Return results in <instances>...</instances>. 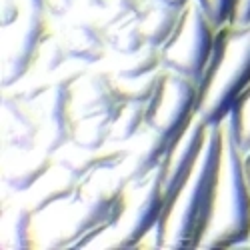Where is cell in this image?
Listing matches in <instances>:
<instances>
[{"instance_id": "cell-1", "label": "cell", "mask_w": 250, "mask_h": 250, "mask_svg": "<svg viewBox=\"0 0 250 250\" xmlns=\"http://www.w3.org/2000/svg\"><path fill=\"white\" fill-rule=\"evenodd\" d=\"M126 180L114 168L82 176L72 196L34 214L36 246L86 248L118 220Z\"/></svg>"}, {"instance_id": "cell-2", "label": "cell", "mask_w": 250, "mask_h": 250, "mask_svg": "<svg viewBox=\"0 0 250 250\" xmlns=\"http://www.w3.org/2000/svg\"><path fill=\"white\" fill-rule=\"evenodd\" d=\"M224 146L222 122L208 126L204 146L192 170L166 200L150 238L156 248H198L210 220Z\"/></svg>"}, {"instance_id": "cell-3", "label": "cell", "mask_w": 250, "mask_h": 250, "mask_svg": "<svg viewBox=\"0 0 250 250\" xmlns=\"http://www.w3.org/2000/svg\"><path fill=\"white\" fill-rule=\"evenodd\" d=\"M196 86V116L206 126H216L250 86V24L242 28L226 24L216 30L212 52Z\"/></svg>"}, {"instance_id": "cell-4", "label": "cell", "mask_w": 250, "mask_h": 250, "mask_svg": "<svg viewBox=\"0 0 250 250\" xmlns=\"http://www.w3.org/2000/svg\"><path fill=\"white\" fill-rule=\"evenodd\" d=\"M224 132V146L210 220L198 248H238L250 238V186L242 166V152Z\"/></svg>"}, {"instance_id": "cell-5", "label": "cell", "mask_w": 250, "mask_h": 250, "mask_svg": "<svg viewBox=\"0 0 250 250\" xmlns=\"http://www.w3.org/2000/svg\"><path fill=\"white\" fill-rule=\"evenodd\" d=\"M164 190L160 178V166L148 176L126 184L122 198V210L118 220L102 232L90 246L106 248H134L140 246L150 234L164 210Z\"/></svg>"}, {"instance_id": "cell-6", "label": "cell", "mask_w": 250, "mask_h": 250, "mask_svg": "<svg viewBox=\"0 0 250 250\" xmlns=\"http://www.w3.org/2000/svg\"><path fill=\"white\" fill-rule=\"evenodd\" d=\"M216 30L218 28L210 22L196 0L188 2L182 8L174 32L160 46L162 68L174 70L198 82L212 52Z\"/></svg>"}, {"instance_id": "cell-7", "label": "cell", "mask_w": 250, "mask_h": 250, "mask_svg": "<svg viewBox=\"0 0 250 250\" xmlns=\"http://www.w3.org/2000/svg\"><path fill=\"white\" fill-rule=\"evenodd\" d=\"M198 86L188 76L162 68L154 94L146 102V122L144 126L158 136L176 138L196 116Z\"/></svg>"}, {"instance_id": "cell-8", "label": "cell", "mask_w": 250, "mask_h": 250, "mask_svg": "<svg viewBox=\"0 0 250 250\" xmlns=\"http://www.w3.org/2000/svg\"><path fill=\"white\" fill-rule=\"evenodd\" d=\"M46 10L24 6V12L14 24L2 30V62H0V84L12 88L22 80L34 64V56L50 28Z\"/></svg>"}, {"instance_id": "cell-9", "label": "cell", "mask_w": 250, "mask_h": 250, "mask_svg": "<svg viewBox=\"0 0 250 250\" xmlns=\"http://www.w3.org/2000/svg\"><path fill=\"white\" fill-rule=\"evenodd\" d=\"M78 72L80 70L66 72L62 76H52V84L38 98L30 100L34 104L40 122L38 148H42L48 154H54L66 142H70V82Z\"/></svg>"}, {"instance_id": "cell-10", "label": "cell", "mask_w": 250, "mask_h": 250, "mask_svg": "<svg viewBox=\"0 0 250 250\" xmlns=\"http://www.w3.org/2000/svg\"><path fill=\"white\" fill-rule=\"evenodd\" d=\"M206 134H208V126L198 116H194L188 126L176 138L170 140L168 150H166L162 164H160L162 190H164L166 200L176 192V188L182 184L186 174H188L192 170V166L196 164L200 150L204 146Z\"/></svg>"}, {"instance_id": "cell-11", "label": "cell", "mask_w": 250, "mask_h": 250, "mask_svg": "<svg viewBox=\"0 0 250 250\" xmlns=\"http://www.w3.org/2000/svg\"><path fill=\"white\" fill-rule=\"evenodd\" d=\"M118 96L112 86L110 72L80 70L70 82V116L80 118L118 106Z\"/></svg>"}, {"instance_id": "cell-12", "label": "cell", "mask_w": 250, "mask_h": 250, "mask_svg": "<svg viewBox=\"0 0 250 250\" xmlns=\"http://www.w3.org/2000/svg\"><path fill=\"white\" fill-rule=\"evenodd\" d=\"M40 122L34 104L14 96L10 90L2 96V140L8 150H32L38 146Z\"/></svg>"}, {"instance_id": "cell-13", "label": "cell", "mask_w": 250, "mask_h": 250, "mask_svg": "<svg viewBox=\"0 0 250 250\" xmlns=\"http://www.w3.org/2000/svg\"><path fill=\"white\" fill-rule=\"evenodd\" d=\"M168 144H170V140L158 136L156 132H152L146 126L132 140L122 144V146L126 148V156H124L122 164L118 166V170L124 176V180L132 182V180L144 178L150 172H154L162 164V158H164L166 150H168Z\"/></svg>"}, {"instance_id": "cell-14", "label": "cell", "mask_w": 250, "mask_h": 250, "mask_svg": "<svg viewBox=\"0 0 250 250\" xmlns=\"http://www.w3.org/2000/svg\"><path fill=\"white\" fill-rule=\"evenodd\" d=\"M78 182L80 178L72 170H68L64 164L54 160L50 168L22 194V202L20 204H24L32 214H36L48 208L50 204L72 196L78 188Z\"/></svg>"}, {"instance_id": "cell-15", "label": "cell", "mask_w": 250, "mask_h": 250, "mask_svg": "<svg viewBox=\"0 0 250 250\" xmlns=\"http://www.w3.org/2000/svg\"><path fill=\"white\" fill-rule=\"evenodd\" d=\"M62 40H64L70 60L82 62V64H98L110 50L106 42V32L94 20L84 16L74 20L64 28Z\"/></svg>"}, {"instance_id": "cell-16", "label": "cell", "mask_w": 250, "mask_h": 250, "mask_svg": "<svg viewBox=\"0 0 250 250\" xmlns=\"http://www.w3.org/2000/svg\"><path fill=\"white\" fill-rule=\"evenodd\" d=\"M52 156L56 162L64 164L68 170H72L78 178H82L98 168H114V166H120L124 156H126V148L116 146V144H108V146H104L100 150H90V148L76 146L74 142H66Z\"/></svg>"}, {"instance_id": "cell-17", "label": "cell", "mask_w": 250, "mask_h": 250, "mask_svg": "<svg viewBox=\"0 0 250 250\" xmlns=\"http://www.w3.org/2000/svg\"><path fill=\"white\" fill-rule=\"evenodd\" d=\"M12 156L4 162V184L8 190L16 194H24L30 186L42 176L54 162V156L44 152L42 148L32 150H10Z\"/></svg>"}, {"instance_id": "cell-18", "label": "cell", "mask_w": 250, "mask_h": 250, "mask_svg": "<svg viewBox=\"0 0 250 250\" xmlns=\"http://www.w3.org/2000/svg\"><path fill=\"white\" fill-rule=\"evenodd\" d=\"M182 8L170 6L162 0H144L140 8V28L144 42L160 48L174 32Z\"/></svg>"}, {"instance_id": "cell-19", "label": "cell", "mask_w": 250, "mask_h": 250, "mask_svg": "<svg viewBox=\"0 0 250 250\" xmlns=\"http://www.w3.org/2000/svg\"><path fill=\"white\" fill-rule=\"evenodd\" d=\"M114 112L116 108L74 118L70 126V142L90 150H100L104 146H108Z\"/></svg>"}, {"instance_id": "cell-20", "label": "cell", "mask_w": 250, "mask_h": 250, "mask_svg": "<svg viewBox=\"0 0 250 250\" xmlns=\"http://www.w3.org/2000/svg\"><path fill=\"white\" fill-rule=\"evenodd\" d=\"M146 122V102H132V100H120L110 130V144L122 146L128 140H132Z\"/></svg>"}, {"instance_id": "cell-21", "label": "cell", "mask_w": 250, "mask_h": 250, "mask_svg": "<svg viewBox=\"0 0 250 250\" xmlns=\"http://www.w3.org/2000/svg\"><path fill=\"white\" fill-rule=\"evenodd\" d=\"M104 32H106L108 48L114 50L116 54H132L146 44L140 28V10L118 20L116 24L108 26Z\"/></svg>"}, {"instance_id": "cell-22", "label": "cell", "mask_w": 250, "mask_h": 250, "mask_svg": "<svg viewBox=\"0 0 250 250\" xmlns=\"http://www.w3.org/2000/svg\"><path fill=\"white\" fill-rule=\"evenodd\" d=\"M68 62H70V56L64 46V40H62V34H56L54 30H50L34 56V64H32L30 72L52 78L56 72L64 68Z\"/></svg>"}, {"instance_id": "cell-23", "label": "cell", "mask_w": 250, "mask_h": 250, "mask_svg": "<svg viewBox=\"0 0 250 250\" xmlns=\"http://www.w3.org/2000/svg\"><path fill=\"white\" fill-rule=\"evenodd\" d=\"M120 58L114 62L112 74L120 78H136L144 76L148 72H156L162 68V58H160V48L144 44L140 50L132 54H118Z\"/></svg>"}, {"instance_id": "cell-24", "label": "cell", "mask_w": 250, "mask_h": 250, "mask_svg": "<svg viewBox=\"0 0 250 250\" xmlns=\"http://www.w3.org/2000/svg\"><path fill=\"white\" fill-rule=\"evenodd\" d=\"M222 126L242 154L250 150V86L234 100L230 112L222 120Z\"/></svg>"}, {"instance_id": "cell-25", "label": "cell", "mask_w": 250, "mask_h": 250, "mask_svg": "<svg viewBox=\"0 0 250 250\" xmlns=\"http://www.w3.org/2000/svg\"><path fill=\"white\" fill-rule=\"evenodd\" d=\"M160 70H162V68H160ZM160 70L148 72V74H144V76H136V78H120V76H114V74L110 72L112 86H114V92H116L118 100L148 102L150 96L154 94L156 86H158Z\"/></svg>"}, {"instance_id": "cell-26", "label": "cell", "mask_w": 250, "mask_h": 250, "mask_svg": "<svg viewBox=\"0 0 250 250\" xmlns=\"http://www.w3.org/2000/svg\"><path fill=\"white\" fill-rule=\"evenodd\" d=\"M8 246L10 248H34L36 236H34V214L28 210L24 204L14 208L8 216V222L4 226Z\"/></svg>"}, {"instance_id": "cell-27", "label": "cell", "mask_w": 250, "mask_h": 250, "mask_svg": "<svg viewBox=\"0 0 250 250\" xmlns=\"http://www.w3.org/2000/svg\"><path fill=\"white\" fill-rule=\"evenodd\" d=\"M142 4H144V0H104L100 12L94 16V22L102 30H106L108 26L116 24L118 20L138 12Z\"/></svg>"}, {"instance_id": "cell-28", "label": "cell", "mask_w": 250, "mask_h": 250, "mask_svg": "<svg viewBox=\"0 0 250 250\" xmlns=\"http://www.w3.org/2000/svg\"><path fill=\"white\" fill-rule=\"evenodd\" d=\"M196 2L202 6V10L216 28L230 24L236 0H196Z\"/></svg>"}, {"instance_id": "cell-29", "label": "cell", "mask_w": 250, "mask_h": 250, "mask_svg": "<svg viewBox=\"0 0 250 250\" xmlns=\"http://www.w3.org/2000/svg\"><path fill=\"white\" fill-rule=\"evenodd\" d=\"M24 12V0H0V24L2 28L14 24Z\"/></svg>"}, {"instance_id": "cell-30", "label": "cell", "mask_w": 250, "mask_h": 250, "mask_svg": "<svg viewBox=\"0 0 250 250\" xmlns=\"http://www.w3.org/2000/svg\"><path fill=\"white\" fill-rule=\"evenodd\" d=\"M78 0H44V8L46 14L52 20H60V18H66L76 10Z\"/></svg>"}, {"instance_id": "cell-31", "label": "cell", "mask_w": 250, "mask_h": 250, "mask_svg": "<svg viewBox=\"0 0 250 250\" xmlns=\"http://www.w3.org/2000/svg\"><path fill=\"white\" fill-rule=\"evenodd\" d=\"M250 24V0H236L234 4V12L230 18V26L234 28H242Z\"/></svg>"}, {"instance_id": "cell-32", "label": "cell", "mask_w": 250, "mask_h": 250, "mask_svg": "<svg viewBox=\"0 0 250 250\" xmlns=\"http://www.w3.org/2000/svg\"><path fill=\"white\" fill-rule=\"evenodd\" d=\"M242 166H244V174H246V180H248V186H250V150H246L242 154Z\"/></svg>"}, {"instance_id": "cell-33", "label": "cell", "mask_w": 250, "mask_h": 250, "mask_svg": "<svg viewBox=\"0 0 250 250\" xmlns=\"http://www.w3.org/2000/svg\"><path fill=\"white\" fill-rule=\"evenodd\" d=\"M24 6L36 8V10H46L44 8V0H24Z\"/></svg>"}, {"instance_id": "cell-34", "label": "cell", "mask_w": 250, "mask_h": 250, "mask_svg": "<svg viewBox=\"0 0 250 250\" xmlns=\"http://www.w3.org/2000/svg\"><path fill=\"white\" fill-rule=\"evenodd\" d=\"M162 2L170 4V6H176V8H184L188 2H192V0H162Z\"/></svg>"}, {"instance_id": "cell-35", "label": "cell", "mask_w": 250, "mask_h": 250, "mask_svg": "<svg viewBox=\"0 0 250 250\" xmlns=\"http://www.w3.org/2000/svg\"><path fill=\"white\" fill-rule=\"evenodd\" d=\"M240 246H250V238H248V240H244V242H242ZM240 246H238V248H240Z\"/></svg>"}]
</instances>
